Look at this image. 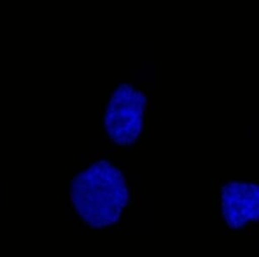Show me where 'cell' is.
I'll use <instances>...</instances> for the list:
<instances>
[{
	"instance_id": "cell-2",
	"label": "cell",
	"mask_w": 259,
	"mask_h": 257,
	"mask_svg": "<svg viewBox=\"0 0 259 257\" xmlns=\"http://www.w3.org/2000/svg\"><path fill=\"white\" fill-rule=\"evenodd\" d=\"M146 97L128 83L112 92L105 114V127L113 141L128 145L138 139L143 129Z\"/></svg>"
},
{
	"instance_id": "cell-3",
	"label": "cell",
	"mask_w": 259,
	"mask_h": 257,
	"mask_svg": "<svg viewBox=\"0 0 259 257\" xmlns=\"http://www.w3.org/2000/svg\"><path fill=\"white\" fill-rule=\"evenodd\" d=\"M221 202L225 220L232 228L259 220V183L229 182L221 190Z\"/></svg>"
},
{
	"instance_id": "cell-1",
	"label": "cell",
	"mask_w": 259,
	"mask_h": 257,
	"mask_svg": "<svg viewBox=\"0 0 259 257\" xmlns=\"http://www.w3.org/2000/svg\"><path fill=\"white\" fill-rule=\"evenodd\" d=\"M70 198L83 221L100 229L118 222L129 201V191L122 172L100 160L74 176Z\"/></svg>"
}]
</instances>
